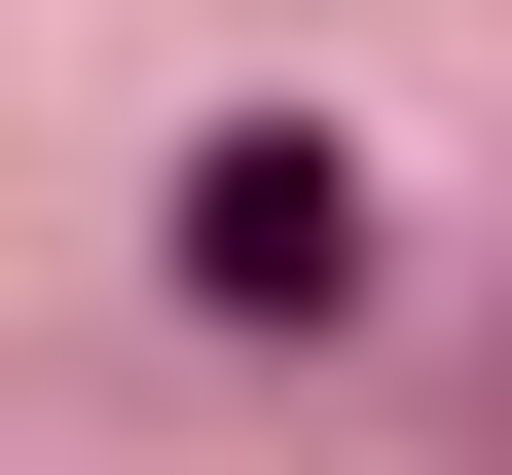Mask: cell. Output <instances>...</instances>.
<instances>
[{
  "instance_id": "1",
  "label": "cell",
  "mask_w": 512,
  "mask_h": 475,
  "mask_svg": "<svg viewBox=\"0 0 512 475\" xmlns=\"http://www.w3.org/2000/svg\"><path fill=\"white\" fill-rule=\"evenodd\" d=\"M183 293H220V329H330L366 293V147H330V110H220V147H183Z\"/></svg>"
}]
</instances>
